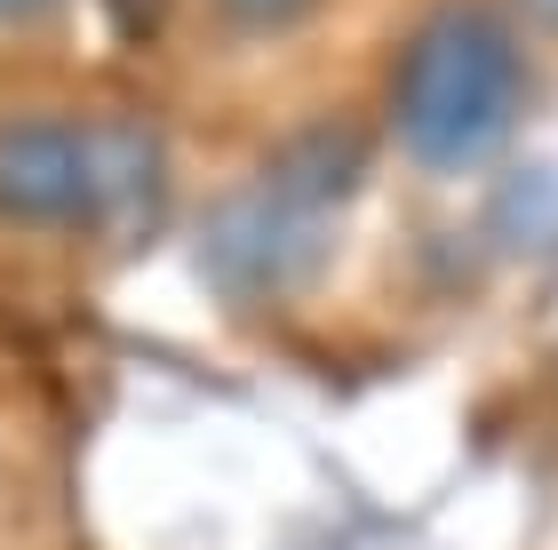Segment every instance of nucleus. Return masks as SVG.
<instances>
[{"instance_id": "obj_1", "label": "nucleus", "mask_w": 558, "mask_h": 550, "mask_svg": "<svg viewBox=\"0 0 558 550\" xmlns=\"http://www.w3.org/2000/svg\"><path fill=\"white\" fill-rule=\"evenodd\" d=\"M519 112V57L495 16L454 9L423 24L408 64H399V136L415 144L430 168H471L511 136Z\"/></svg>"}, {"instance_id": "obj_2", "label": "nucleus", "mask_w": 558, "mask_h": 550, "mask_svg": "<svg viewBox=\"0 0 558 550\" xmlns=\"http://www.w3.org/2000/svg\"><path fill=\"white\" fill-rule=\"evenodd\" d=\"M105 192H112L105 136L64 129V120H16V129H0V216L72 223V216L105 208Z\"/></svg>"}, {"instance_id": "obj_3", "label": "nucleus", "mask_w": 558, "mask_h": 550, "mask_svg": "<svg viewBox=\"0 0 558 550\" xmlns=\"http://www.w3.org/2000/svg\"><path fill=\"white\" fill-rule=\"evenodd\" d=\"M303 9H312V0H223V16H240V24H288Z\"/></svg>"}, {"instance_id": "obj_4", "label": "nucleus", "mask_w": 558, "mask_h": 550, "mask_svg": "<svg viewBox=\"0 0 558 550\" xmlns=\"http://www.w3.org/2000/svg\"><path fill=\"white\" fill-rule=\"evenodd\" d=\"M24 9H40V0H0V16H24Z\"/></svg>"}, {"instance_id": "obj_5", "label": "nucleus", "mask_w": 558, "mask_h": 550, "mask_svg": "<svg viewBox=\"0 0 558 550\" xmlns=\"http://www.w3.org/2000/svg\"><path fill=\"white\" fill-rule=\"evenodd\" d=\"M535 9H550V16H558V0H535Z\"/></svg>"}]
</instances>
